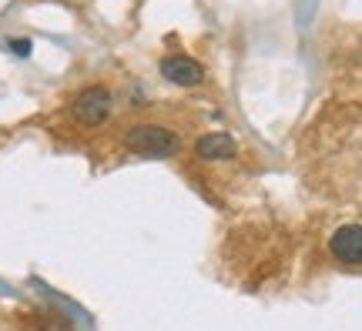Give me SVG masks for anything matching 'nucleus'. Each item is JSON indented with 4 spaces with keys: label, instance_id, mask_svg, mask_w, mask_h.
Here are the masks:
<instances>
[{
    "label": "nucleus",
    "instance_id": "1",
    "mask_svg": "<svg viewBox=\"0 0 362 331\" xmlns=\"http://www.w3.org/2000/svg\"><path fill=\"white\" fill-rule=\"evenodd\" d=\"M124 148L138 157H175L181 151V138L175 131L161 128V124H134V128L124 134Z\"/></svg>",
    "mask_w": 362,
    "mask_h": 331
},
{
    "label": "nucleus",
    "instance_id": "2",
    "mask_svg": "<svg viewBox=\"0 0 362 331\" xmlns=\"http://www.w3.org/2000/svg\"><path fill=\"white\" fill-rule=\"evenodd\" d=\"M158 67H161V77L175 88H198L205 80V67L188 54H168V57H161Z\"/></svg>",
    "mask_w": 362,
    "mask_h": 331
},
{
    "label": "nucleus",
    "instance_id": "3",
    "mask_svg": "<svg viewBox=\"0 0 362 331\" xmlns=\"http://www.w3.org/2000/svg\"><path fill=\"white\" fill-rule=\"evenodd\" d=\"M107 114H111V90L107 88H88L78 94L74 117L84 128H98L101 121H107Z\"/></svg>",
    "mask_w": 362,
    "mask_h": 331
},
{
    "label": "nucleus",
    "instance_id": "4",
    "mask_svg": "<svg viewBox=\"0 0 362 331\" xmlns=\"http://www.w3.org/2000/svg\"><path fill=\"white\" fill-rule=\"evenodd\" d=\"M329 255L342 265H362V224H342L332 231Z\"/></svg>",
    "mask_w": 362,
    "mask_h": 331
},
{
    "label": "nucleus",
    "instance_id": "5",
    "mask_svg": "<svg viewBox=\"0 0 362 331\" xmlns=\"http://www.w3.org/2000/svg\"><path fill=\"white\" fill-rule=\"evenodd\" d=\"M194 154L202 157V161H232L235 154H238V144H235L232 134H205V138H198L194 144Z\"/></svg>",
    "mask_w": 362,
    "mask_h": 331
},
{
    "label": "nucleus",
    "instance_id": "6",
    "mask_svg": "<svg viewBox=\"0 0 362 331\" xmlns=\"http://www.w3.org/2000/svg\"><path fill=\"white\" fill-rule=\"evenodd\" d=\"M11 51L21 54V57H27V54H30V40H11Z\"/></svg>",
    "mask_w": 362,
    "mask_h": 331
}]
</instances>
